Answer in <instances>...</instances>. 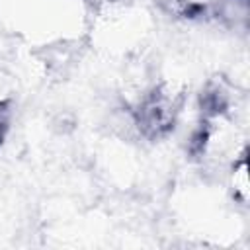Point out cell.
<instances>
[{"mask_svg":"<svg viewBox=\"0 0 250 250\" xmlns=\"http://www.w3.org/2000/svg\"><path fill=\"white\" fill-rule=\"evenodd\" d=\"M217 14L223 21H227L232 27H242L248 23L250 16V4L248 0H221Z\"/></svg>","mask_w":250,"mask_h":250,"instance_id":"1","label":"cell"},{"mask_svg":"<svg viewBox=\"0 0 250 250\" xmlns=\"http://www.w3.org/2000/svg\"><path fill=\"white\" fill-rule=\"evenodd\" d=\"M6 129H8V109H6V105L0 102V141H2V137H4V133H6Z\"/></svg>","mask_w":250,"mask_h":250,"instance_id":"2","label":"cell"}]
</instances>
